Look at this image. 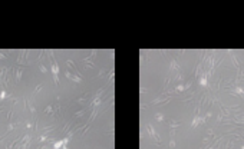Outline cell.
Segmentation results:
<instances>
[{
	"label": "cell",
	"instance_id": "2",
	"mask_svg": "<svg viewBox=\"0 0 244 149\" xmlns=\"http://www.w3.org/2000/svg\"><path fill=\"white\" fill-rule=\"evenodd\" d=\"M156 119H158V121H162V119H164V116L161 115V113H156Z\"/></svg>",
	"mask_w": 244,
	"mask_h": 149
},
{
	"label": "cell",
	"instance_id": "1",
	"mask_svg": "<svg viewBox=\"0 0 244 149\" xmlns=\"http://www.w3.org/2000/svg\"><path fill=\"white\" fill-rule=\"evenodd\" d=\"M170 126H171L172 129H174V128H177V126H180V122H177V121H171Z\"/></svg>",
	"mask_w": 244,
	"mask_h": 149
}]
</instances>
